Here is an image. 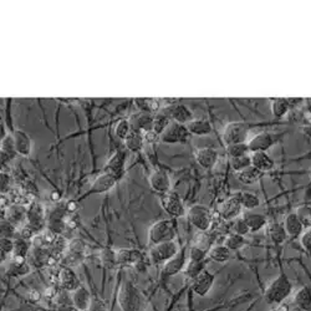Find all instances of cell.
I'll list each match as a JSON object with an SVG mask.
<instances>
[{
	"mask_svg": "<svg viewBox=\"0 0 311 311\" xmlns=\"http://www.w3.org/2000/svg\"><path fill=\"white\" fill-rule=\"evenodd\" d=\"M27 224L29 225L35 234H40L47 227V218L45 207L40 202H33L28 205Z\"/></svg>",
	"mask_w": 311,
	"mask_h": 311,
	"instance_id": "7",
	"label": "cell"
},
{
	"mask_svg": "<svg viewBox=\"0 0 311 311\" xmlns=\"http://www.w3.org/2000/svg\"><path fill=\"white\" fill-rule=\"evenodd\" d=\"M58 282L60 289L66 290V292H75L78 288L81 286L79 276L74 272L73 268L61 267L58 272Z\"/></svg>",
	"mask_w": 311,
	"mask_h": 311,
	"instance_id": "12",
	"label": "cell"
},
{
	"mask_svg": "<svg viewBox=\"0 0 311 311\" xmlns=\"http://www.w3.org/2000/svg\"><path fill=\"white\" fill-rule=\"evenodd\" d=\"M207 262H208L207 259H205V260H199V261H195V260L188 261L183 270L185 278L189 279V280L192 281L193 279H196L202 272H204L205 267H207Z\"/></svg>",
	"mask_w": 311,
	"mask_h": 311,
	"instance_id": "33",
	"label": "cell"
},
{
	"mask_svg": "<svg viewBox=\"0 0 311 311\" xmlns=\"http://www.w3.org/2000/svg\"><path fill=\"white\" fill-rule=\"evenodd\" d=\"M243 210V205L241 201V193H234V195L228 198L227 201L223 202L221 205V218L224 221H234V219L239 218Z\"/></svg>",
	"mask_w": 311,
	"mask_h": 311,
	"instance_id": "10",
	"label": "cell"
},
{
	"mask_svg": "<svg viewBox=\"0 0 311 311\" xmlns=\"http://www.w3.org/2000/svg\"><path fill=\"white\" fill-rule=\"evenodd\" d=\"M188 131L190 135L196 136H208L212 133L213 127L208 119L205 118H195L187 125Z\"/></svg>",
	"mask_w": 311,
	"mask_h": 311,
	"instance_id": "27",
	"label": "cell"
},
{
	"mask_svg": "<svg viewBox=\"0 0 311 311\" xmlns=\"http://www.w3.org/2000/svg\"><path fill=\"white\" fill-rule=\"evenodd\" d=\"M85 250H86V244L82 239H73V241L68 242L66 252L70 254H75V255L84 256Z\"/></svg>",
	"mask_w": 311,
	"mask_h": 311,
	"instance_id": "46",
	"label": "cell"
},
{
	"mask_svg": "<svg viewBox=\"0 0 311 311\" xmlns=\"http://www.w3.org/2000/svg\"><path fill=\"white\" fill-rule=\"evenodd\" d=\"M233 233H236L243 236L247 235L248 233H250L249 227H248L247 222L244 221L243 217H239V218L235 219V222L233 224Z\"/></svg>",
	"mask_w": 311,
	"mask_h": 311,
	"instance_id": "51",
	"label": "cell"
},
{
	"mask_svg": "<svg viewBox=\"0 0 311 311\" xmlns=\"http://www.w3.org/2000/svg\"><path fill=\"white\" fill-rule=\"evenodd\" d=\"M58 311H80L78 307L74 306L73 304H68V305H61V306H58Z\"/></svg>",
	"mask_w": 311,
	"mask_h": 311,
	"instance_id": "57",
	"label": "cell"
},
{
	"mask_svg": "<svg viewBox=\"0 0 311 311\" xmlns=\"http://www.w3.org/2000/svg\"><path fill=\"white\" fill-rule=\"evenodd\" d=\"M290 101L288 99H273L272 100V112L276 118H281L289 112Z\"/></svg>",
	"mask_w": 311,
	"mask_h": 311,
	"instance_id": "36",
	"label": "cell"
},
{
	"mask_svg": "<svg viewBox=\"0 0 311 311\" xmlns=\"http://www.w3.org/2000/svg\"><path fill=\"white\" fill-rule=\"evenodd\" d=\"M135 102L139 112L152 113L158 111L159 108V104L155 99H135Z\"/></svg>",
	"mask_w": 311,
	"mask_h": 311,
	"instance_id": "41",
	"label": "cell"
},
{
	"mask_svg": "<svg viewBox=\"0 0 311 311\" xmlns=\"http://www.w3.org/2000/svg\"><path fill=\"white\" fill-rule=\"evenodd\" d=\"M153 118H155V116L152 113L137 112L130 118L131 128H132V131H136V132L146 136L147 133L152 132Z\"/></svg>",
	"mask_w": 311,
	"mask_h": 311,
	"instance_id": "14",
	"label": "cell"
},
{
	"mask_svg": "<svg viewBox=\"0 0 311 311\" xmlns=\"http://www.w3.org/2000/svg\"><path fill=\"white\" fill-rule=\"evenodd\" d=\"M248 135H249V125L247 122H230L223 131V142L227 147L236 143H247Z\"/></svg>",
	"mask_w": 311,
	"mask_h": 311,
	"instance_id": "5",
	"label": "cell"
},
{
	"mask_svg": "<svg viewBox=\"0 0 311 311\" xmlns=\"http://www.w3.org/2000/svg\"><path fill=\"white\" fill-rule=\"evenodd\" d=\"M252 158V165L254 168H256L258 171H260L261 173L269 172L274 168V159L268 155L267 152H253L250 155Z\"/></svg>",
	"mask_w": 311,
	"mask_h": 311,
	"instance_id": "24",
	"label": "cell"
},
{
	"mask_svg": "<svg viewBox=\"0 0 311 311\" xmlns=\"http://www.w3.org/2000/svg\"><path fill=\"white\" fill-rule=\"evenodd\" d=\"M163 112L167 113L172 121L178 122V124L182 125H188L192 119H195L193 118L192 111L183 104L171 105V106L164 108Z\"/></svg>",
	"mask_w": 311,
	"mask_h": 311,
	"instance_id": "16",
	"label": "cell"
},
{
	"mask_svg": "<svg viewBox=\"0 0 311 311\" xmlns=\"http://www.w3.org/2000/svg\"><path fill=\"white\" fill-rule=\"evenodd\" d=\"M179 250H181L179 245L175 241L152 245L150 248V259L153 264L163 265L168 260H171L173 256H176Z\"/></svg>",
	"mask_w": 311,
	"mask_h": 311,
	"instance_id": "6",
	"label": "cell"
},
{
	"mask_svg": "<svg viewBox=\"0 0 311 311\" xmlns=\"http://www.w3.org/2000/svg\"><path fill=\"white\" fill-rule=\"evenodd\" d=\"M262 173L260 171H258L256 168H254L253 165H250V167H248L247 170L242 171V172L236 173V178H238V181L241 182V183L247 184V185H252L254 183H256V182L260 181Z\"/></svg>",
	"mask_w": 311,
	"mask_h": 311,
	"instance_id": "32",
	"label": "cell"
},
{
	"mask_svg": "<svg viewBox=\"0 0 311 311\" xmlns=\"http://www.w3.org/2000/svg\"><path fill=\"white\" fill-rule=\"evenodd\" d=\"M28 216V207L20 204H11L7 210H4V219L10 222L11 224L15 225L16 228L24 225V222L27 223Z\"/></svg>",
	"mask_w": 311,
	"mask_h": 311,
	"instance_id": "18",
	"label": "cell"
},
{
	"mask_svg": "<svg viewBox=\"0 0 311 311\" xmlns=\"http://www.w3.org/2000/svg\"><path fill=\"white\" fill-rule=\"evenodd\" d=\"M161 207L171 218H181V217L187 216V210H185L181 196L173 190H170L165 195L161 196Z\"/></svg>",
	"mask_w": 311,
	"mask_h": 311,
	"instance_id": "8",
	"label": "cell"
},
{
	"mask_svg": "<svg viewBox=\"0 0 311 311\" xmlns=\"http://www.w3.org/2000/svg\"><path fill=\"white\" fill-rule=\"evenodd\" d=\"M58 292H59V290L56 289V288L50 286V288H47V289L45 290L44 293H42V295H44V298L47 299V300H54V299H55V296H56V294H58Z\"/></svg>",
	"mask_w": 311,
	"mask_h": 311,
	"instance_id": "54",
	"label": "cell"
},
{
	"mask_svg": "<svg viewBox=\"0 0 311 311\" xmlns=\"http://www.w3.org/2000/svg\"><path fill=\"white\" fill-rule=\"evenodd\" d=\"M296 216L301 221L304 228L310 229L311 228V205L309 204H302L300 207L296 208Z\"/></svg>",
	"mask_w": 311,
	"mask_h": 311,
	"instance_id": "43",
	"label": "cell"
},
{
	"mask_svg": "<svg viewBox=\"0 0 311 311\" xmlns=\"http://www.w3.org/2000/svg\"><path fill=\"white\" fill-rule=\"evenodd\" d=\"M294 304L302 311H311V288L302 286L294 294Z\"/></svg>",
	"mask_w": 311,
	"mask_h": 311,
	"instance_id": "30",
	"label": "cell"
},
{
	"mask_svg": "<svg viewBox=\"0 0 311 311\" xmlns=\"http://www.w3.org/2000/svg\"><path fill=\"white\" fill-rule=\"evenodd\" d=\"M227 152L230 158H236V157L249 155L250 150L248 143H236V145H232V146H228Z\"/></svg>",
	"mask_w": 311,
	"mask_h": 311,
	"instance_id": "44",
	"label": "cell"
},
{
	"mask_svg": "<svg viewBox=\"0 0 311 311\" xmlns=\"http://www.w3.org/2000/svg\"><path fill=\"white\" fill-rule=\"evenodd\" d=\"M196 161L201 167L209 170V168H213L218 161V152L214 148H201L196 152Z\"/></svg>",
	"mask_w": 311,
	"mask_h": 311,
	"instance_id": "23",
	"label": "cell"
},
{
	"mask_svg": "<svg viewBox=\"0 0 311 311\" xmlns=\"http://www.w3.org/2000/svg\"><path fill=\"white\" fill-rule=\"evenodd\" d=\"M18 155L14 145L13 135H7L2 139V163H7Z\"/></svg>",
	"mask_w": 311,
	"mask_h": 311,
	"instance_id": "31",
	"label": "cell"
},
{
	"mask_svg": "<svg viewBox=\"0 0 311 311\" xmlns=\"http://www.w3.org/2000/svg\"><path fill=\"white\" fill-rule=\"evenodd\" d=\"M132 128H131L130 119H119L115 126V135L118 137L119 139H126L127 136L130 135Z\"/></svg>",
	"mask_w": 311,
	"mask_h": 311,
	"instance_id": "45",
	"label": "cell"
},
{
	"mask_svg": "<svg viewBox=\"0 0 311 311\" xmlns=\"http://www.w3.org/2000/svg\"><path fill=\"white\" fill-rule=\"evenodd\" d=\"M171 122H172V119L170 118V116H168L167 113H164L163 111L158 112L157 115H155V118H153L152 131L159 137L163 133V131L168 127V125H170Z\"/></svg>",
	"mask_w": 311,
	"mask_h": 311,
	"instance_id": "38",
	"label": "cell"
},
{
	"mask_svg": "<svg viewBox=\"0 0 311 311\" xmlns=\"http://www.w3.org/2000/svg\"><path fill=\"white\" fill-rule=\"evenodd\" d=\"M284 228L286 230L288 235L292 236V238H296V236H300L304 233V225H302L301 221L299 219V217L296 216V213H290L288 214L286 218L284 221Z\"/></svg>",
	"mask_w": 311,
	"mask_h": 311,
	"instance_id": "25",
	"label": "cell"
},
{
	"mask_svg": "<svg viewBox=\"0 0 311 311\" xmlns=\"http://www.w3.org/2000/svg\"><path fill=\"white\" fill-rule=\"evenodd\" d=\"M0 249H2V260L3 259H7V256H9L13 254L14 250V239L9 238H2L0 241Z\"/></svg>",
	"mask_w": 311,
	"mask_h": 311,
	"instance_id": "48",
	"label": "cell"
},
{
	"mask_svg": "<svg viewBox=\"0 0 311 311\" xmlns=\"http://www.w3.org/2000/svg\"><path fill=\"white\" fill-rule=\"evenodd\" d=\"M230 165H232V170L234 172L239 173L252 165V158H250L249 155L236 157V158H230Z\"/></svg>",
	"mask_w": 311,
	"mask_h": 311,
	"instance_id": "42",
	"label": "cell"
},
{
	"mask_svg": "<svg viewBox=\"0 0 311 311\" xmlns=\"http://www.w3.org/2000/svg\"><path fill=\"white\" fill-rule=\"evenodd\" d=\"M0 179H2V187H0V189H2V195H7L8 190H9L10 188V177L9 175H7V173L2 172Z\"/></svg>",
	"mask_w": 311,
	"mask_h": 311,
	"instance_id": "52",
	"label": "cell"
},
{
	"mask_svg": "<svg viewBox=\"0 0 311 311\" xmlns=\"http://www.w3.org/2000/svg\"><path fill=\"white\" fill-rule=\"evenodd\" d=\"M250 152H267L274 145V138L270 133L260 132L247 142Z\"/></svg>",
	"mask_w": 311,
	"mask_h": 311,
	"instance_id": "19",
	"label": "cell"
},
{
	"mask_svg": "<svg viewBox=\"0 0 311 311\" xmlns=\"http://www.w3.org/2000/svg\"><path fill=\"white\" fill-rule=\"evenodd\" d=\"M188 222L199 232H208L213 224V212L204 204H195L187 210Z\"/></svg>",
	"mask_w": 311,
	"mask_h": 311,
	"instance_id": "4",
	"label": "cell"
},
{
	"mask_svg": "<svg viewBox=\"0 0 311 311\" xmlns=\"http://www.w3.org/2000/svg\"><path fill=\"white\" fill-rule=\"evenodd\" d=\"M71 296H73V305L75 307H78L80 311L91 309V305H92L91 293L88 292L87 288H85L84 285H81L75 292L71 293Z\"/></svg>",
	"mask_w": 311,
	"mask_h": 311,
	"instance_id": "21",
	"label": "cell"
},
{
	"mask_svg": "<svg viewBox=\"0 0 311 311\" xmlns=\"http://www.w3.org/2000/svg\"><path fill=\"white\" fill-rule=\"evenodd\" d=\"M239 193H241V201L244 209L253 210L260 205V199H259L258 196L254 195V193L248 192V190H244V192H239Z\"/></svg>",
	"mask_w": 311,
	"mask_h": 311,
	"instance_id": "40",
	"label": "cell"
},
{
	"mask_svg": "<svg viewBox=\"0 0 311 311\" xmlns=\"http://www.w3.org/2000/svg\"><path fill=\"white\" fill-rule=\"evenodd\" d=\"M117 304L121 311H143L146 301H145L143 295L135 285L132 282L126 281L119 289Z\"/></svg>",
	"mask_w": 311,
	"mask_h": 311,
	"instance_id": "1",
	"label": "cell"
},
{
	"mask_svg": "<svg viewBox=\"0 0 311 311\" xmlns=\"http://www.w3.org/2000/svg\"><path fill=\"white\" fill-rule=\"evenodd\" d=\"M145 142V136L142 133L136 132V131H131L130 135L127 136V138L125 139V146L128 151H132V152H137L143 146Z\"/></svg>",
	"mask_w": 311,
	"mask_h": 311,
	"instance_id": "35",
	"label": "cell"
},
{
	"mask_svg": "<svg viewBox=\"0 0 311 311\" xmlns=\"http://www.w3.org/2000/svg\"><path fill=\"white\" fill-rule=\"evenodd\" d=\"M189 131H188L187 125H182L178 124V122L172 121L168 127L165 128L161 136H159V139L163 143H184L185 141L189 137Z\"/></svg>",
	"mask_w": 311,
	"mask_h": 311,
	"instance_id": "9",
	"label": "cell"
},
{
	"mask_svg": "<svg viewBox=\"0 0 311 311\" xmlns=\"http://www.w3.org/2000/svg\"><path fill=\"white\" fill-rule=\"evenodd\" d=\"M29 298H30L31 301L39 302L42 298H44V295H42V294L40 292H38V290H31L30 294H29Z\"/></svg>",
	"mask_w": 311,
	"mask_h": 311,
	"instance_id": "56",
	"label": "cell"
},
{
	"mask_svg": "<svg viewBox=\"0 0 311 311\" xmlns=\"http://www.w3.org/2000/svg\"><path fill=\"white\" fill-rule=\"evenodd\" d=\"M85 311H95V310H93V309H92V307H91V309H88V310H85Z\"/></svg>",
	"mask_w": 311,
	"mask_h": 311,
	"instance_id": "61",
	"label": "cell"
},
{
	"mask_svg": "<svg viewBox=\"0 0 311 311\" xmlns=\"http://www.w3.org/2000/svg\"><path fill=\"white\" fill-rule=\"evenodd\" d=\"M125 161H126V155L121 151L117 152L108 159L106 167H105V172H110L115 175L117 178H121L125 172Z\"/></svg>",
	"mask_w": 311,
	"mask_h": 311,
	"instance_id": "22",
	"label": "cell"
},
{
	"mask_svg": "<svg viewBox=\"0 0 311 311\" xmlns=\"http://www.w3.org/2000/svg\"><path fill=\"white\" fill-rule=\"evenodd\" d=\"M118 182V178L115 175L110 172H102L101 175L96 177V179L93 181L92 185L90 188L91 195H102V193H106L108 190L112 189L113 187Z\"/></svg>",
	"mask_w": 311,
	"mask_h": 311,
	"instance_id": "13",
	"label": "cell"
},
{
	"mask_svg": "<svg viewBox=\"0 0 311 311\" xmlns=\"http://www.w3.org/2000/svg\"><path fill=\"white\" fill-rule=\"evenodd\" d=\"M302 131H304L305 135H306L307 137H310V138H311V124L305 125V126L302 127Z\"/></svg>",
	"mask_w": 311,
	"mask_h": 311,
	"instance_id": "59",
	"label": "cell"
},
{
	"mask_svg": "<svg viewBox=\"0 0 311 311\" xmlns=\"http://www.w3.org/2000/svg\"><path fill=\"white\" fill-rule=\"evenodd\" d=\"M14 145H15L16 153L22 157L30 156L31 150H33V141L24 131L16 130L13 132Z\"/></svg>",
	"mask_w": 311,
	"mask_h": 311,
	"instance_id": "20",
	"label": "cell"
},
{
	"mask_svg": "<svg viewBox=\"0 0 311 311\" xmlns=\"http://www.w3.org/2000/svg\"><path fill=\"white\" fill-rule=\"evenodd\" d=\"M65 209H66L67 213L73 214L79 209V203L76 201H68L66 202V204H65Z\"/></svg>",
	"mask_w": 311,
	"mask_h": 311,
	"instance_id": "55",
	"label": "cell"
},
{
	"mask_svg": "<svg viewBox=\"0 0 311 311\" xmlns=\"http://www.w3.org/2000/svg\"><path fill=\"white\" fill-rule=\"evenodd\" d=\"M214 281H216V275L212 273H209L208 270H204L197 276L196 279L192 280V285H190V289L196 295L204 298L212 290Z\"/></svg>",
	"mask_w": 311,
	"mask_h": 311,
	"instance_id": "11",
	"label": "cell"
},
{
	"mask_svg": "<svg viewBox=\"0 0 311 311\" xmlns=\"http://www.w3.org/2000/svg\"><path fill=\"white\" fill-rule=\"evenodd\" d=\"M300 243L302 247H304V249H309L311 247V228L309 230H306V232H304L300 235Z\"/></svg>",
	"mask_w": 311,
	"mask_h": 311,
	"instance_id": "53",
	"label": "cell"
},
{
	"mask_svg": "<svg viewBox=\"0 0 311 311\" xmlns=\"http://www.w3.org/2000/svg\"><path fill=\"white\" fill-rule=\"evenodd\" d=\"M242 217H243L244 221L247 222L248 227H249L250 232L252 233L259 232V230H261L262 228L268 224V219L264 214L245 212Z\"/></svg>",
	"mask_w": 311,
	"mask_h": 311,
	"instance_id": "29",
	"label": "cell"
},
{
	"mask_svg": "<svg viewBox=\"0 0 311 311\" xmlns=\"http://www.w3.org/2000/svg\"><path fill=\"white\" fill-rule=\"evenodd\" d=\"M207 258H208V250L198 247V245H193V247L190 248V250H189L190 260L199 261V260H205Z\"/></svg>",
	"mask_w": 311,
	"mask_h": 311,
	"instance_id": "50",
	"label": "cell"
},
{
	"mask_svg": "<svg viewBox=\"0 0 311 311\" xmlns=\"http://www.w3.org/2000/svg\"><path fill=\"white\" fill-rule=\"evenodd\" d=\"M273 311H290V306L286 304V302H281V304L275 305Z\"/></svg>",
	"mask_w": 311,
	"mask_h": 311,
	"instance_id": "58",
	"label": "cell"
},
{
	"mask_svg": "<svg viewBox=\"0 0 311 311\" xmlns=\"http://www.w3.org/2000/svg\"><path fill=\"white\" fill-rule=\"evenodd\" d=\"M306 252H307V254H309V256H310V259H311V247L309 248V249H306Z\"/></svg>",
	"mask_w": 311,
	"mask_h": 311,
	"instance_id": "60",
	"label": "cell"
},
{
	"mask_svg": "<svg viewBox=\"0 0 311 311\" xmlns=\"http://www.w3.org/2000/svg\"><path fill=\"white\" fill-rule=\"evenodd\" d=\"M150 185L153 192L165 195L171 190V178L164 170H155L150 176Z\"/></svg>",
	"mask_w": 311,
	"mask_h": 311,
	"instance_id": "15",
	"label": "cell"
},
{
	"mask_svg": "<svg viewBox=\"0 0 311 311\" xmlns=\"http://www.w3.org/2000/svg\"><path fill=\"white\" fill-rule=\"evenodd\" d=\"M230 250L225 245H214L208 252V258L216 262H225L230 259Z\"/></svg>",
	"mask_w": 311,
	"mask_h": 311,
	"instance_id": "34",
	"label": "cell"
},
{
	"mask_svg": "<svg viewBox=\"0 0 311 311\" xmlns=\"http://www.w3.org/2000/svg\"><path fill=\"white\" fill-rule=\"evenodd\" d=\"M116 262L121 265H133L141 261V253L136 249H117Z\"/></svg>",
	"mask_w": 311,
	"mask_h": 311,
	"instance_id": "28",
	"label": "cell"
},
{
	"mask_svg": "<svg viewBox=\"0 0 311 311\" xmlns=\"http://www.w3.org/2000/svg\"><path fill=\"white\" fill-rule=\"evenodd\" d=\"M16 232H18V228L15 225L5 219H2V238L15 239Z\"/></svg>",
	"mask_w": 311,
	"mask_h": 311,
	"instance_id": "47",
	"label": "cell"
},
{
	"mask_svg": "<svg viewBox=\"0 0 311 311\" xmlns=\"http://www.w3.org/2000/svg\"><path fill=\"white\" fill-rule=\"evenodd\" d=\"M185 260H187V258H185L184 249L179 250V253L176 256H173L171 260L162 265V274L170 278V276H175L177 274L183 272L185 265H187Z\"/></svg>",
	"mask_w": 311,
	"mask_h": 311,
	"instance_id": "17",
	"label": "cell"
},
{
	"mask_svg": "<svg viewBox=\"0 0 311 311\" xmlns=\"http://www.w3.org/2000/svg\"><path fill=\"white\" fill-rule=\"evenodd\" d=\"M267 234H268V236H269L270 241H272L273 243L276 245H280L282 243H285L288 239V236H289L288 235L286 230H285L284 224L278 223V222H274V223L268 224Z\"/></svg>",
	"mask_w": 311,
	"mask_h": 311,
	"instance_id": "26",
	"label": "cell"
},
{
	"mask_svg": "<svg viewBox=\"0 0 311 311\" xmlns=\"http://www.w3.org/2000/svg\"><path fill=\"white\" fill-rule=\"evenodd\" d=\"M247 241L243 235H239L236 233H230L228 234L227 238L224 241V245L230 250V252H235V250L242 249L245 247Z\"/></svg>",
	"mask_w": 311,
	"mask_h": 311,
	"instance_id": "39",
	"label": "cell"
},
{
	"mask_svg": "<svg viewBox=\"0 0 311 311\" xmlns=\"http://www.w3.org/2000/svg\"><path fill=\"white\" fill-rule=\"evenodd\" d=\"M101 260H102V264H104L106 268L115 267V265L117 264V262H116V253H115V250H111V249L102 250V253H101Z\"/></svg>",
	"mask_w": 311,
	"mask_h": 311,
	"instance_id": "49",
	"label": "cell"
},
{
	"mask_svg": "<svg viewBox=\"0 0 311 311\" xmlns=\"http://www.w3.org/2000/svg\"><path fill=\"white\" fill-rule=\"evenodd\" d=\"M293 292V284L285 274H280L267 286L264 300L269 305H278L286 300Z\"/></svg>",
	"mask_w": 311,
	"mask_h": 311,
	"instance_id": "2",
	"label": "cell"
},
{
	"mask_svg": "<svg viewBox=\"0 0 311 311\" xmlns=\"http://www.w3.org/2000/svg\"><path fill=\"white\" fill-rule=\"evenodd\" d=\"M31 247L33 243H30V241H25L21 238H15L14 239V250L11 255L14 256H22V258H27L30 255Z\"/></svg>",
	"mask_w": 311,
	"mask_h": 311,
	"instance_id": "37",
	"label": "cell"
},
{
	"mask_svg": "<svg viewBox=\"0 0 311 311\" xmlns=\"http://www.w3.org/2000/svg\"><path fill=\"white\" fill-rule=\"evenodd\" d=\"M176 232V223L172 219H162L156 222L148 229V245L152 247L164 242L175 241Z\"/></svg>",
	"mask_w": 311,
	"mask_h": 311,
	"instance_id": "3",
	"label": "cell"
}]
</instances>
